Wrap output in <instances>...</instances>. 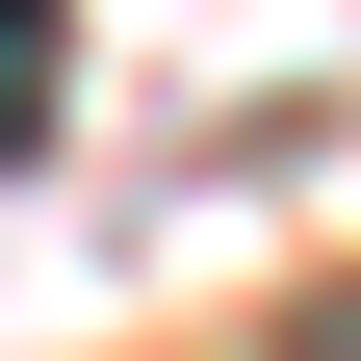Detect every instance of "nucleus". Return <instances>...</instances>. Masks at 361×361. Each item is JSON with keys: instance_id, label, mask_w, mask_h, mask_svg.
I'll return each instance as SVG.
<instances>
[{"instance_id": "f257e3e1", "label": "nucleus", "mask_w": 361, "mask_h": 361, "mask_svg": "<svg viewBox=\"0 0 361 361\" xmlns=\"http://www.w3.org/2000/svg\"><path fill=\"white\" fill-rule=\"evenodd\" d=\"M52 52H78V0H0V155H52Z\"/></svg>"}]
</instances>
